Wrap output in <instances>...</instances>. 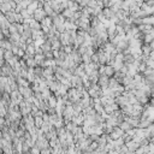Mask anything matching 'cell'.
<instances>
[{
	"label": "cell",
	"instance_id": "obj_1",
	"mask_svg": "<svg viewBox=\"0 0 154 154\" xmlns=\"http://www.w3.org/2000/svg\"><path fill=\"white\" fill-rule=\"evenodd\" d=\"M142 24L143 25H149V27H154V16H147L145 18H142Z\"/></svg>",
	"mask_w": 154,
	"mask_h": 154
},
{
	"label": "cell",
	"instance_id": "obj_2",
	"mask_svg": "<svg viewBox=\"0 0 154 154\" xmlns=\"http://www.w3.org/2000/svg\"><path fill=\"white\" fill-rule=\"evenodd\" d=\"M142 52H143V56H145V57H149L150 52H152L149 45H143V46H142Z\"/></svg>",
	"mask_w": 154,
	"mask_h": 154
},
{
	"label": "cell",
	"instance_id": "obj_3",
	"mask_svg": "<svg viewBox=\"0 0 154 154\" xmlns=\"http://www.w3.org/2000/svg\"><path fill=\"white\" fill-rule=\"evenodd\" d=\"M129 148H130L131 150L138 149V148H140V143H138V142H131V143L129 145Z\"/></svg>",
	"mask_w": 154,
	"mask_h": 154
},
{
	"label": "cell",
	"instance_id": "obj_4",
	"mask_svg": "<svg viewBox=\"0 0 154 154\" xmlns=\"http://www.w3.org/2000/svg\"><path fill=\"white\" fill-rule=\"evenodd\" d=\"M145 6H154V1H148L145 4Z\"/></svg>",
	"mask_w": 154,
	"mask_h": 154
},
{
	"label": "cell",
	"instance_id": "obj_5",
	"mask_svg": "<svg viewBox=\"0 0 154 154\" xmlns=\"http://www.w3.org/2000/svg\"><path fill=\"white\" fill-rule=\"evenodd\" d=\"M149 47H150V49H152V51H154V40L149 43Z\"/></svg>",
	"mask_w": 154,
	"mask_h": 154
},
{
	"label": "cell",
	"instance_id": "obj_6",
	"mask_svg": "<svg viewBox=\"0 0 154 154\" xmlns=\"http://www.w3.org/2000/svg\"><path fill=\"white\" fill-rule=\"evenodd\" d=\"M149 58L154 60V51H152V52H150V54H149Z\"/></svg>",
	"mask_w": 154,
	"mask_h": 154
}]
</instances>
